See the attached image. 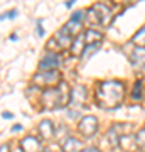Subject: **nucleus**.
Returning a JSON list of instances; mask_svg holds the SVG:
<instances>
[{
    "label": "nucleus",
    "mask_w": 145,
    "mask_h": 152,
    "mask_svg": "<svg viewBox=\"0 0 145 152\" xmlns=\"http://www.w3.org/2000/svg\"><path fill=\"white\" fill-rule=\"evenodd\" d=\"M125 85L122 81H101L96 86V103L105 110H115L123 103Z\"/></svg>",
    "instance_id": "nucleus-1"
},
{
    "label": "nucleus",
    "mask_w": 145,
    "mask_h": 152,
    "mask_svg": "<svg viewBox=\"0 0 145 152\" xmlns=\"http://www.w3.org/2000/svg\"><path fill=\"white\" fill-rule=\"evenodd\" d=\"M42 107L44 110H58L68 107L71 100V86L66 81H61L56 88H49L42 93Z\"/></svg>",
    "instance_id": "nucleus-2"
},
{
    "label": "nucleus",
    "mask_w": 145,
    "mask_h": 152,
    "mask_svg": "<svg viewBox=\"0 0 145 152\" xmlns=\"http://www.w3.org/2000/svg\"><path fill=\"white\" fill-rule=\"evenodd\" d=\"M86 17H88V20L91 22V24H100L103 27L110 26V22H111V19H113L110 7L105 5V4H95V5L88 10V15Z\"/></svg>",
    "instance_id": "nucleus-3"
},
{
    "label": "nucleus",
    "mask_w": 145,
    "mask_h": 152,
    "mask_svg": "<svg viewBox=\"0 0 145 152\" xmlns=\"http://www.w3.org/2000/svg\"><path fill=\"white\" fill-rule=\"evenodd\" d=\"M32 81L36 86H47L49 90V88H56L63 80H61L59 71H39L37 75L34 76Z\"/></svg>",
    "instance_id": "nucleus-4"
},
{
    "label": "nucleus",
    "mask_w": 145,
    "mask_h": 152,
    "mask_svg": "<svg viewBox=\"0 0 145 152\" xmlns=\"http://www.w3.org/2000/svg\"><path fill=\"white\" fill-rule=\"evenodd\" d=\"M78 130H79L81 135L85 137H93L98 130V118L93 117V115H86L79 120L78 124Z\"/></svg>",
    "instance_id": "nucleus-5"
},
{
    "label": "nucleus",
    "mask_w": 145,
    "mask_h": 152,
    "mask_svg": "<svg viewBox=\"0 0 145 152\" xmlns=\"http://www.w3.org/2000/svg\"><path fill=\"white\" fill-rule=\"evenodd\" d=\"M61 66V58L58 53H49L41 59L39 63V71H58Z\"/></svg>",
    "instance_id": "nucleus-6"
},
{
    "label": "nucleus",
    "mask_w": 145,
    "mask_h": 152,
    "mask_svg": "<svg viewBox=\"0 0 145 152\" xmlns=\"http://www.w3.org/2000/svg\"><path fill=\"white\" fill-rule=\"evenodd\" d=\"M86 102H88V91H86L85 86H76V90H71V100L69 103H73L76 108H81L85 107Z\"/></svg>",
    "instance_id": "nucleus-7"
},
{
    "label": "nucleus",
    "mask_w": 145,
    "mask_h": 152,
    "mask_svg": "<svg viewBox=\"0 0 145 152\" xmlns=\"http://www.w3.org/2000/svg\"><path fill=\"white\" fill-rule=\"evenodd\" d=\"M20 152H41V142L37 137L29 135L20 140Z\"/></svg>",
    "instance_id": "nucleus-8"
},
{
    "label": "nucleus",
    "mask_w": 145,
    "mask_h": 152,
    "mask_svg": "<svg viewBox=\"0 0 145 152\" xmlns=\"http://www.w3.org/2000/svg\"><path fill=\"white\" fill-rule=\"evenodd\" d=\"M118 147L125 152H135L137 151V140H135V135H120L118 139Z\"/></svg>",
    "instance_id": "nucleus-9"
},
{
    "label": "nucleus",
    "mask_w": 145,
    "mask_h": 152,
    "mask_svg": "<svg viewBox=\"0 0 145 152\" xmlns=\"http://www.w3.org/2000/svg\"><path fill=\"white\" fill-rule=\"evenodd\" d=\"M39 135L42 137L44 140H49V139H52L54 134H56V130H54V124L51 122V120H42L41 124H39Z\"/></svg>",
    "instance_id": "nucleus-10"
},
{
    "label": "nucleus",
    "mask_w": 145,
    "mask_h": 152,
    "mask_svg": "<svg viewBox=\"0 0 145 152\" xmlns=\"http://www.w3.org/2000/svg\"><path fill=\"white\" fill-rule=\"evenodd\" d=\"M83 36H85L86 48H88V46H98V44H101V41H103V34L100 32V31H95V29H88Z\"/></svg>",
    "instance_id": "nucleus-11"
},
{
    "label": "nucleus",
    "mask_w": 145,
    "mask_h": 152,
    "mask_svg": "<svg viewBox=\"0 0 145 152\" xmlns=\"http://www.w3.org/2000/svg\"><path fill=\"white\" fill-rule=\"evenodd\" d=\"M130 63L135 66V68H142L145 66V48H135L132 53H130Z\"/></svg>",
    "instance_id": "nucleus-12"
},
{
    "label": "nucleus",
    "mask_w": 145,
    "mask_h": 152,
    "mask_svg": "<svg viewBox=\"0 0 145 152\" xmlns=\"http://www.w3.org/2000/svg\"><path fill=\"white\" fill-rule=\"evenodd\" d=\"M83 151V142L78 140L76 137H68L63 142V152H81Z\"/></svg>",
    "instance_id": "nucleus-13"
},
{
    "label": "nucleus",
    "mask_w": 145,
    "mask_h": 152,
    "mask_svg": "<svg viewBox=\"0 0 145 152\" xmlns=\"http://www.w3.org/2000/svg\"><path fill=\"white\" fill-rule=\"evenodd\" d=\"M85 36L83 34H79V36H76V39L71 42V53H73V56H78V58H81L83 56V53H85Z\"/></svg>",
    "instance_id": "nucleus-14"
},
{
    "label": "nucleus",
    "mask_w": 145,
    "mask_h": 152,
    "mask_svg": "<svg viewBox=\"0 0 145 152\" xmlns=\"http://www.w3.org/2000/svg\"><path fill=\"white\" fill-rule=\"evenodd\" d=\"M63 31H64L69 37H76V36H79V31H81V22L78 20H68L66 22V26L63 27Z\"/></svg>",
    "instance_id": "nucleus-15"
},
{
    "label": "nucleus",
    "mask_w": 145,
    "mask_h": 152,
    "mask_svg": "<svg viewBox=\"0 0 145 152\" xmlns=\"http://www.w3.org/2000/svg\"><path fill=\"white\" fill-rule=\"evenodd\" d=\"M144 93H145L144 83H142V81L138 80V81L135 83L133 90H132V98H133L135 102H138V100H142V98H144Z\"/></svg>",
    "instance_id": "nucleus-16"
},
{
    "label": "nucleus",
    "mask_w": 145,
    "mask_h": 152,
    "mask_svg": "<svg viewBox=\"0 0 145 152\" xmlns=\"http://www.w3.org/2000/svg\"><path fill=\"white\" fill-rule=\"evenodd\" d=\"M132 42H133L137 48H145V27H142L138 32L135 34L133 39H132Z\"/></svg>",
    "instance_id": "nucleus-17"
},
{
    "label": "nucleus",
    "mask_w": 145,
    "mask_h": 152,
    "mask_svg": "<svg viewBox=\"0 0 145 152\" xmlns=\"http://www.w3.org/2000/svg\"><path fill=\"white\" fill-rule=\"evenodd\" d=\"M135 140H137V149L145 152V127L138 130V134L135 135Z\"/></svg>",
    "instance_id": "nucleus-18"
},
{
    "label": "nucleus",
    "mask_w": 145,
    "mask_h": 152,
    "mask_svg": "<svg viewBox=\"0 0 145 152\" xmlns=\"http://www.w3.org/2000/svg\"><path fill=\"white\" fill-rule=\"evenodd\" d=\"M15 15H17V10H10V12H7V14H4V15H0V20H4V19H14Z\"/></svg>",
    "instance_id": "nucleus-19"
},
{
    "label": "nucleus",
    "mask_w": 145,
    "mask_h": 152,
    "mask_svg": "<svg viewBox=\"0 0 145 152\" xmlns=\"http://www.w3.org/2000/svg\"><path fill=\"white\" fill-rule=\"evenodd\" d=\"M0 152H10V145H9V144H4V145H0Z\"/></svg>",
    "instance_id": "nucleus-20"
},
{
    "label": "nucleus",
    "mask_w": 145,
    "mask_h": 152,
    "mask_svg": "<svg viewBox=\"0 0 145 152\" xmlns=\"http://www.w3.org/2000/svg\"><path fill=\"white\" fill-rule=\"evenodd\" d=\"M37 32H39V36H44V29L41 26V22H37Z\"/></svg>",
    "instance_id": "nucleus-21"
},
{
    "label": "nucleus",
    "mask_w": 145,
    "mask_h": 152,
    "mask_svg": "<svg viewBox=\"0 0 145 152\" xmlns=\"http://www.w3.org/2000/svg\"><path fill=\"white\" fill-rule=\"evenodd\" d=\"M81 152H100V151H98L96 147H90V149H83Z\"/></svg>",
    "instance_id": "nucleus-22"
},
{
    "label": "nucleus",
    "mask_w": 145,
    "mask_h": 152,
    "mask_svg": "<svg viewBox=\"0 0 145 152\" xmlns=\"http://www.w3.org/2000/svg\"><path fill=\"white\" fill-rule=\"evenodd\" d=\"M2 117H4V118H12V113H7L5 112V113H2Z\"/></svg>",
    "instance_id": "nucleus-23"
},
{
    "label": "nucleus",
    "mask_w": 145,
    "mask_h": 152,
    "mask_svg": "<svg viewBox=\"0 0 145 152\" xmlns=\"http://www.w3.org/2000/svg\"><path fill=\"white\" fill-rule=\"evenodd\" d=\"M41 152H51V151H41Z\"/></svg>",
    "instance_id": "nucleus-24"
},
{
    "label": "nucleus",
    "mask_w": 145,
    "mask_h": 152,
    "mask_svg": "<svg viewBox=\"0 0 145 152\" xmlns=\"http://www.w3.org/2000/svg\"><path fill=\"white\" fill-rule=\"evenodd\" d=\"M61 152H63V151H61Z\"/></svg>",
    "instance_id": "nucleus-25"
}]
</instances>
